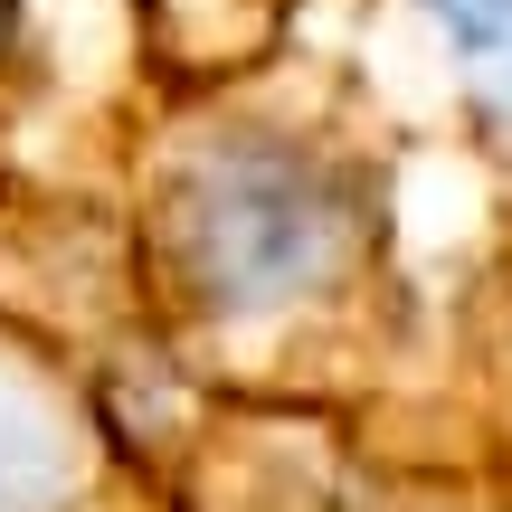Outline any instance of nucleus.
I'll list each match as a JSON object with an SVG mask.
<instances>
[{"mask_svg": "<svg viewBox=\"0 0 512 512\" xmlns=\"http://www.w3.org/2000/svg\"><path fill=\"white\" fill-rule=\"evenodd\" d=\"M162 256L181 294L219 323L275 313L342 256V181L304 143L219 133L162 181Z\"/></svg>", "mask_w": 512, "mask_h": 512, "instance_id": "obj_1", "label": "nucleus"}, {"mask_svg": "<svg viewBox=\"0 0 512 512\" xmlns=\"http://www.w3.org/2000/svg\"><path fill=\"white\" fill-rule=\"evenodd\" d=\"M67 484H76V418L38 370L0 351V512H57Z\"/></svg>", "mask_w": 512, "mask_h": 512, "instance_id": "obj_2", "label": "nucleus"}, {"mask_svg": "<svg viewBox=\"0 0 512 512\" xmlns=\"http://www.w3.org/2000/svg\"><path fill=\"white\" fill-rule=\"evenodd\" d=\"M427 10H437L465 48H503L512 38V0H427Z\"/></svg>", "mask_w": 512, "mask_h": 512, "instance_id": "obj_3", "label": "nucleus"}, {"mask_svg": "<svg viewBox=\"0 0 512 512\" xmlns=\"http://www.w3.org/2000/svg\"><path fill=\"white\" fill-rule=\"evenodd\" d=\"M10 19H19V0H0V48H10Z\"/></svg>", "mask_w": 512, "mask_h": 512, "instance_id": "obj_4", "label": "nucleus"}]
</instances>
